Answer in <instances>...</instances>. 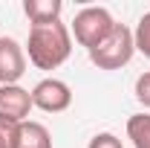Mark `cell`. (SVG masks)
<instances>
[{"instance_id":"8fae6325","label":"cell","mask_w":150,"mask_h":148,"mask_svg":"<svg viewBox=\"0 0 150 148\" xmlns=\"http://www.w3.org/2000/svg\"><path fill=\"white\" fill-rule=\"evenodd\" d=\"M18 125H20V122H9V119H0V148H15Z\"/></svg>"},{"instance_id":"3957f363","label":"cell","mask_w":150,"mask_h":148,"mask_svg":"<svg viewBox=\"0 0 150 148\" xmlns=\"http://www.w3.org/2000/svg\"><path fill=\"white\" fill-rule=\"evenodd\" d=\"M133 52H136V44H133V29L124 26V23H115L107 41L98 44L93 52H90V61H93L98 70H121L124 64H130Z\"/></svg>"},{"instance_id":"30bf717a","label":"cell","mask_w":150,"mask_h":148,"mask_svg":"<svg viewBox=\"0 0 150 148\" xmlns=\"http://www.w3.org/2000/svg\"><path fill=\"white\" fill-rule=\"evenodd\" d=\"M133 44H136V52H142L150 61V12L139 18L136 29H133Z\"/></svg>"},{"instance_id":"7a4b0ae2","label":"cell","mask_w":150,"mask_h":148,"mask_svg":"<svg viewBox=\"0 0 150 148\" xmlns=\"http://www.w3.org/2000/svg\"><path fill=\"white\" fill-rule=\"evenodd\" d=\"M112 29H115V20H112V15L104 6H84L75 15L72 26H69V35H75V41L87 52H93L98 44L107 41V35H110Z\"/></svg>"},{"instance_id":"4fadbf2b","label":"cell","mask_w":150,"mask_h":148,"mask_svg":"<svg viewBox=\"0 0 150 148\" xmlns=\"http://www.w3.org/2000/svg\"><path fill=\"white\" fill-rule=\"evenodd\" d=\"M87 148H124V145H121V139H118L115 134L101 131V134H95L93 139H90V145H87Z\"/></svg>"},{"instance_id":"52a82bcc","label":"cell","mask_w":150,"mask_h":148,"mask_svg":"<svg viewBox=\"0 0 150 148\" xmlns=\"http://www.w3.org/2000/svg\"><path fill=\"white\" fill-rule=\"evenodd\" d=\"M64 12L61 0H23V15L29 18L32 26H46V23H58Z\"/></svg>"},{"instance_id":"277c9868","label":"cell","mask_w":150,"mask_h":148,"mask_svg":"<svg viewBox=\"0 0 150 148\" xmlns=\"http://www.w3.org/2000/svg\"><path fill=\"white\" fill-rule=\"evenodd\" d=\"M29 93H32V105L43 113H61L72 105V90L61 78H40Z\"/></svg>"},{"instance_id":"9c48e42d","label":"cell","mask_w":150,"mask_h":148,"mask_svg":"<svg viewBox=\"0 0 150 148\" xmlns=\"http://www.w3.org/2000/svg\"><path fill=\"white\" fill-rule=\"evenodd\" d=\"M127 139L133 148H150V113H133L127 119Z\"/></svg>"},{"instance_id":"5b68a950","label":"cell","mask_w":150,"mask_h":148,"mask_svg":"<svg viewBox=\"0 0 150 148\" xmlns=\"http://www.w3.org/2000/svg\"><path fill=\"white\" fill-rule=\"evenodd\" d=\"M26 73V50L15 38H0V87L18 84Z\"/></svg>"},{"instance_id":"6da1fadb","label":"cell","mask_w":150,"mask_h":148,"mask_svg":"<svg viewBox=\"0 0 150 148\" xmlns=\"http://www.w3.org/2000/svg\"><path fill=\"white\" fill-rule=\"evenodd\" d=\"M29 61L38 70H58L69 52H72V35L67 23H46V26H32L29 29V44H26Z\"/></svg>"},{"instance_id":"ba28073f","label":"cell","mask_w":150,"mask_h":148,"mask_svg":"<svg viewBox=\"0 0 150 148\" xmlns=\"http://www.w3.org/2000/svg\"><path fill=\"white\" fill-rule=\"evenodd\" d=\"M15 148H52V137H49L46 125L26 119V122H20V125H18Z\"/></svg>"},{"instance_id":"7c38bea8","label":"cell","mask_w":150,"mask_h":148,"mask_svg":"<svg viewBox=\"0 0 150 148\" xmlns=\"http://www.w3.org/2000/svg\"><path fill=\"white\" fill-rule=\"evenodd\" d=\"M136 99H139V105H144L150 111V70L136 78Z\"/></svg>"},{"instance_id":"8992f818","label":"cell","mask_w":150,"mask_h":148,"mask_svg":"<svg viewBox=\"0 0 150 148\" xmlns=\"http://www.w3.org/2000/svg\"><path fill=\"white\" fill-rule=\"evenodd\" d=\"M32 93L23 90L20 84H3L0 87V119L9 122H26L32 111Z\"/></svg>"}]
</instances>
